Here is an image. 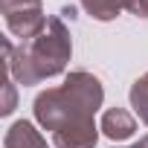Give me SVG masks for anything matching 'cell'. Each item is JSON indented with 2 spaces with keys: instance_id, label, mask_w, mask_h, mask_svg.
<instances>
[{
  "instance_id": "cell-1",
  "label": "cell",
  "mask_w": 148,
  "mask_h": 148,
  "mask_svg": "<svg viewBox=\"0 0 148 148\" xmlns=\"http://www.w3.org/2000/svg\"><path fill=\"white\" fill-rule=\"evenodd\" d=\"M102 105V84L87 73H73L64 87L47 90L35 99V116L47 131H61L70 125L93 122L96 108Z\"/></svg>"
},
{
  "instance_id": "cell-2",
  "label": "cell",
  "mask_w": 148,
  "mask_h": 148,
  "mask_svg": "<svg viewBox=\"0 0 148 148\" xmlns=\"http://www.w3.org/2000/svg\"><path fill=\"white\" fill-rule=\"evenodd\" d=\"M67 58H70V38L58 18L47 21V29L38 38L21 44L18 58H12V47L6 44V70L21 84H38L41 79L58 76Z\"/></svg>"
},
{
  "instance_id": "cell-3",
  "label": "cell",
  "mask_w": 148,
  "mask_h": 148,
  "mask_svg": "<svg viewBox=\"0 0 148 148\" xmlns=\"http://www.w3.org/2000/svg\"><path fill=\"white\" fill-rule=\"evenodd\" d=\"M3 15L6 26L18 38H23V44L47 29V21L41 15V0H3Z\"/></svg>"
},
{
  "instance_id": "cell-4",
  "label": "cell",
  "mask_w": 148,
  "mask_h": 148,
  "mask_svg": "<svg viewBox=\"0 0 148 148\" xmlns=\"http://www.w3.org/2000/svg\"><path fill=\"white\" fill-rule=\"evenodd\" d=\"M52 142L58 148H93L96 145V125L82 122V125H70L52 134Z\"/></svg>"
},
{
  "instance_id": "cell-5",
  "label": "cell",
  "mask_w": 148,
  "mask_h": 148,
  "mask_svg": "<svg viewBox=\"0 0 148 148\" xmlns=\"http://www.w3.org/2000/svg\"><path fill=\"white\" fill-rule=\"evenodd\" d=\"M102 131L110 136V139H128L134 131H136V122L128 110L116 108V110H108L102 116Z\"/></svg>"
},
{
  "instance_id": "cell-6",
  "label": "cell",
  "mask_w": 148,
  "mask_h": 148,
  "mask_svg": "<svg viewBox=\"0 0 148 148\" xmlns=\"http://www.w3.org/2000/svg\"><path fill=\"white\" fill-rule=\"evenodd\" d=\"M6 148H47L44 136L32 128V122H15L6 134Z\"/></svg>"
},
{
  "instance_id": "cell-7",
  "label": "cell",
  "mask_w": 148,
  "mask_h": 148,
  "mask_svg": "<svg viewBox=\"0 0 148 148\" xmlns=\"http://www.w3.org/2000/svg\"><path fill=\"white\" fill-rule=\"evenodd\" d=\"M82 6H84L93 18H99V21H110V18H116L119 9L131 6V0H82Z\"/></svg>"
},
{
  "instance_id": "cell-8",
  "label": "cell",
  "mask_w": 148,
  "mask_h": 148,
  "mask_svg": "<svg viewBox=\"0 0 148 148\" xmlns=\"http://www.w3.org/2000/svg\"><path fill=\"white\" fill-rule=\"evenodd\" d=\"M131 102H134V108H136V113H139V119L148 125V73L134 84V90H131Z\"/></svg>"
},
{
  "instance_id": "cell-9",
  "label": "cell",
  "mask_w": 148,
  "mask_h": 148,
  "mask_svg": "<svg viewBox=\"0 0 148 148\" xmlns=\"http://www.w3.org/2000/svg\"><path fill=\"white\" fill-rule=\"evenodd\" d=\"M131 12H136V15H142V18H148V0H131V6H128Z\"/></svg>"
},
{
  "instance_id": "cell-10",
  "label": "cell",
  "mask_w": 148,
  "mask_h": 148,
  "mask_svg": "<svg viewBox=\"0 0 148 148\" xmlns=\"http://www.w3.org/2000/svg\"><path fill=\"white\" fill-rule=\"evenodd\" d=\"M15 108V90H12V82H6V105H3V113H12Z\"/></svg>"
},
{
  "instance_id": "cell-11",
  "label": "cell",
  "mask_w": 148,
  "mask_h": 148,
  "mask_svg": "<svg viewBox=\"0 0 148 148\" xmlns=\"http://www.w3.org/2000/svg\"><path fill=\"white\" fill-rule=\"evenodd\" d=\"M139 145H142V148H148V136H145V139H142V142H139Z\"/></svg>"
},
{
  "instance_id": "cell-12",
  "label": "cell",
  "mask_w": 148,
  "mask_h": 148,
  "mask_svg": "<svg viewBox=\"0 0 148 148\" xmlns=\"http://www.w3.org/2000/svg\"><path fill=\"white\" fill-rule=\"evenodd\" d=\"M134 148H142V145H134Z\"/></svg>"
}]
</instances>
